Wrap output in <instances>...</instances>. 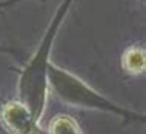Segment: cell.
I'll return each instance as SVG.
<instances>
[{
  "instance_id": "2",
  "label": "cell",
  "mask_w": 146,
  "mask_h": 134,
  "mask_svg": "<svg viewBox=\"0 0 146 134\" xmlns=\"http://www.w3.org/2000/svg\"><path fill=\"white\" fill-rule=\"evenodd\" d=\"M48 86L63 103H68L71 106L111 113L114 116L123 119L126 123H129V122L143 123L145 122V114L131 111V109H126L123 106L114 103L103 94L91 88L80 77L54 65L52 62H49L48 65Z\"/></svg>"
},
{
  "instance_id": "4",
  "label": "cell",
  "mask_w": 146,
  "mask_h": 134,
  "mask_svg": "<svg viewBox=\"0 0 146 134\" xmlns=\"http://www.w3.org/2000/svg\"><path fill=\"white\" fill-rule=\"evenodd\" d=\"M121 68L126 73L132 74V76H139L145 73L146 68V54L143 48L139 46H132L128 48L121 56Z\"/></svg>"
},
{
  "instance_id": "3",
  "label": "cell",
  "mask_w": 146,
  "mask_h": 134,
  "mask_svg": "<svg viewBox=\"0 0 146 134\" xmlns=\"http://www.w3.org/2000/svg\"><path fill=\"white\" fill-rule=\"evenodd\" d=\"M0 122L9 134H48L19 100H9L0 106Z\"/></svg>"
},
{
  "instance_id": "6",
  "label": "cell",
  "mask_w": 146,
  "mask_h": 134,
  "mask_svg": "<svg viewBox=\"0 0 146 134\" xmlns=\"http://www.w3.org/2000/svg\"><path fill=\"white\" fill-rule=\"evenodd\" d=\"M20 2V0H3V2H0V9H3V8H8L11 5H14V3Z\"/></svg>"
},
{
  "instance_id": "1",
  "label": "cell",
  "mask_w": 146,
  "mask_h": 134,
  "mask_svg": "<svg viewBox=\"0 0 146 134\" xmlns=\"http://www.w3.org/2000/svg\"><path fill=\"white\" fill-rule=\"evenodd\" d=\"M74 0H63L58 5L56 14L52 15L48 28H46L40 45L37 46L35 53L29 62L22 69L17 82V100L23 103L33 114L37 122H40L43 113L46 108V99H48V65L51 57L56 35L60 29L66 14H68Z\"/></svg>"
},
{
  "instance_id": "5",
  "label": "cell",
  "mask_w": 146,
  "mask_h": 134,
  "mask_svg": "<svg viewBox=\"0 0 146 134\" xmlns=\"http://www.w3.org/2000/svg\"><path fill=\"white\" fill-rule=\"evenodd\" d=\"M48 134H83L78 123L69 116H57L51 120Z\"/></svg>"
}]
</instances>
